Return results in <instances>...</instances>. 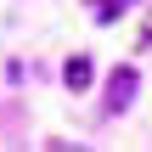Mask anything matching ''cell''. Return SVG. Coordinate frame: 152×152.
<instances>
[{"label":"cell","mask_w":152,"mask_h":152,"mask_svg":"<svg viewBox=\"0 0 152 152\" xmlns=\"http://www.w3.org/2000/svg\"><path fill=\"white\" fill-rule=\"evenodd\" d=\"M152 45V11H147V23H141V51Z\"/></svg>","instance_id":"277c9868"},{"label":"cell","mask_w":152,"mask_h":152,"mask_svg":"<svg viewBox=\"0 0 152 152\" xmlns=\"http://www.w3.org/2000/svg\"><path fill=\"white\" fill-rule=\"evenodd\" d=\"M90 6H96V23H118L130 0H90Z\"/></svg>","instance_id":"3957f363"},{"label":"cell","mask_w":152,"mask_h":152,"mask_svg":"<svg viewBox=\"0 0 152 152\" xmlns=\"http://www.w3.org/2000/svg\"><path fill=\"white\" fill-rule=\"evenodd\" d=\"M62 79H68V90H90V79H96V62H90V56H68Z\"/></svg>","instance_id":"7a4b0ae2"},{"label":"cell","mask_w":152,"mask_h":152,"mask_svg":"<svg viewBox=\"0 0 152 152\" xmlns=\"http://www.w3.org/2000/svg\"><path fill=\"white\" fill-rule=\"evenodd\" d=\"M135 90H141V73L124 62V68H113V79H107V102H102V107H107V113H124V107L135 102Z\"/></svg>","instance_id":"6da1fadb"}]
</instances>
